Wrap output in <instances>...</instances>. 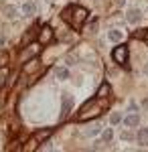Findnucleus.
Masks as SVG:
<instances>
[{"instance_id": "nucleus-10", "label": "nucleus", "mask_w": 148, "mask_h": 152, "mask_svg": "<svg viewBox=\"0 0 148 152\" xmlns=\"http://www.w3.org/2000/svg\"><path fill=\"white\" fill-rule=\"evenodd\" d=\"M138 142H140V144H144V146L148 144V130L146 128H142L140 132H138Z\"/></svg>"}, {"instance_id": "nucleus-15", "label": "nucleus", "mask_w": 148, "mask_h": 152, "mask_svg": "<svg viewBox=\"0 0 148 152\" xmlns=\"http://www.w3.org/2000/svg\"><path fill=\"white\" fill-rule=\"evenodd\" d=\"M6 77H8V69H6V65H4V67H0V85H4Z\"/></svg>"}, {"instance_id": "nucleus-19", "label": "nucleus", "mask_w": 148, "mask_h": 152, "mask_svg": "<svg viewBox=\"0 0 148 152\" xmlns=\"http://www.w3.org/2000/svg\"><path fill=\"white\" fill-rule=\"evenodd\" d=\"M134 39H146V31H138V33H134Z\"/></svg>"}, {"instance_id": "nucleus-22", "label": "nucleus", "mask_w": 148, "mask_h": 152, "mask_svg": "<svg viewBox=\"0 0 148 152\" xmlns=\"http://www.w3.org/2000/svg\"><path fill=\"white\" fill-rule=\"evenodd\" d=\"M4 43H6V39H4V37L0 35V47H2V45H4Z\"/></svg>"}, {"instance_id": "nucleus-8", "label": "nucleus", "mask_w": 148, "mask_h": 152, "mask_svg": "<svg viewBox=\"0 0 148 152\" xmlns=\"http://www.w3.org/2000/svg\"><path fill=\"white\" fill-rule=\"evenodd\" d=\"M23 12H24V14H29V16H31V14H34V12H37V4H34V2H24Z\"/></svg>"}, {"instance_id": "nucleus-25", "label": "nucleus", "mask_w": 148, "mask_h": 152, "mask_svg": "<svg viewBox=\"0 0 148 152\" xmlns=\"http://www.w3.org/2000/svg\"><path fill=\"white\" fill-rule=\"evenodd\" d=\"M146 43H148V31H146Z\"/></svg>"}, {"instance_id": "nucleus-12", "label": "nucleus", "mask_w": 148, "mask_h": 152, "mask_svg": "<svg viewBox=\"0 0 148 152\" xmlns=\"http://www.w3.org/2000/svg\"><path fill=\"white\" fill-rule=\"evenodd\" d=\"M108 94H110V85H108V83H103L102 87L97 89V97H108Z\"/></svg>"}, {"instance_id": "nucleus-24", "label": "nucleus", "mask_w": 148, "mask_h": 152, "mask_svg": "<svg viewBox=\"0 0 148 152\" xmlns=\"http://www.w3.org/2000/svg\"><path fill=\"white\" fill-rule=\"evenodd\" d=\"M144 73H146V75H148V65H146V67H144Z\"/></svg>"}, {"instance_id": "nucleus-1", "label": "nucleus", "mask_w": 148, "mask_h": 152, "mask_svg": "<svg viewBox=\"0 0 148 152\" xmlns=\"http://www.w3.org/2000/svg\"><path fill=\"white\" fill-rule=\"evenodd\" d=\"M61 18H65L67 23H71L73 28H79L81 24L87 20V10L81 6H67L65 10L61 12Z\"/></svg>"}, {"instance_id": "nucleus-5", "label": "nucleus", "mask_w": 148, "mask_h": 152, "mask_svg": "<svg viewBox=\"0 0 148 152\" xmlns=\"http://www.w3.org/2000/svg\"><path fill=\"white\" fill-rule=\"evenodd\" d=\"M128 23L130 24H136V23H140V18H142V14H140V10L138 8H132V10H128Z\"/></svg>"}, {"instance_id": "nucleus-18", "label": "nucleus", "mask_w": 148, "mask_h": 152, "mask_svg": "<svg viewBox=\"0 0 148 152\" xmlns=\"http://www.w3.org/2000/svg\"><path fill=\"white\" fill-rule=\"evenodd\" d=\"M8 61V53H0V67H4Z\"/></svg>"}, {"instance_id": "nucleus-11", "label": "nucleus", "mask_w": 148, "mask_h": 152, "mask_svg": "<svg viewBox=\"0 0 148 152\" xmlns=\"http://www.w3.org/2000/svg\"><path fill=\"white\" fill-rule=\"evenodd\" d=\"M49 136H51V130H41V132H37V134H34V140H37V142H43L45 138H49Z\"/></svg>"}, {"instance_id": "nucleus-7", "label": "nucleus", "mask_w": 148, "mask_h": 152, "mask_svg": "<svg viewBox=\"0 0 148 152\" xmlns=\"http://www.w3.org/2000/svg\"><path fill=\"white\" fill-rule=\"evenodd\" d=\"M108 39H110L112 43H120V41H122V33H120L118 28H112V31L108 33Z\"/></svg>"}, {"instance_id": "nucleus-21", "label": "nucleus", "mask_w": 148, "mask_h": 152, "mask_svg": "<svg viewBox=\"0 0 148 152\" xmlns=\"http://www.w3.org/2000/svg\"><path fill=\"white\" fill-rule=\"evenodd\" d=\"M130 138H132V132H128V130L122 132V140H130Z\"/></svg>"}, {"instance_id": "nucleus-16", "label": "nucleus", "mask_w": 148, "mask_h": 152, "mask_svg": "<svg viewBox=\"0 0 148 152\" xmlns=\"http://www.w3.org/2000/svg\"><path fill=\"white\" fill-rule=\"evenodd\" d=\"M102 138H103V142H110L112 138H114V132L108 128V130H103V134H102Z\"/></svg>"}, {"instance_id": "nucleus-4", "label": "nucleus", "mask_w": 148, "mask_h": 152, "mask_svg": "<svg viewBox=\"0 0 148 152\" xmlns=\"http://www.w3.org/2000/svg\"><path fill=\"white\" fill-rule=\"evenodd\" d=\"M71 105H73V97H71L69 94H63V104H61V116H63V118L69 114Z\"/></svg>"}, {"instance_id": "nucleus-17", "label": "nucleus", "mask_w": 148, "mask_h": 152, "mask_svg": "<svg viewBox=\"0 0 148 152\" xmlns=\"http://www.w3.org/2000/svg\"><path fill=\"white\" fill-rule=\"evenodd\" d=\"M95 134H100V126H93V128H89L85 132V136H95Z\"/></svg>"}, {"instance_id": "nucleus-9", "label": "nucleus", "mask_w": 148, "mask_h": 152, "mask_svg": "<svg viewBox=\"0 0 148 152\" xmlns=\"http://www.w3.org/2000/svg\"><path fill=\"white\" fill-rule=\"evenodd\" d=\"M55 75H57V79H61V81L69 79V71L65 69V67H57V69H55Z\"/></svg>"}, {"instance_id": "nucleus-3", "label": "nucleus", "mask_w": 148, "mask_h": 152, "mask_svg": "<svg viewBox=\"0 0 148 152\" xmlns=\"http://www.w3.org/2000/svg\"><path fill=\"white\" fill-rule=\"evenodd\" d=\"M53 39H55V35H53V28H51V26H43V28L39 31V43L45 45V43H51Z\"/></svg>"}, {"instance_id": "nucleus-6", "label": "nucleus", "mask_w": 148, "mask_h": 152, "mask_svg": "<svg viewBox=\"0 0 148 152\" xmlns=\"http://www.w3.org/2000/svg\"><path fill=\"white\" fill-rule=\"evenodd\" d=\"M124 124L128 126V128H136L138 124H140V118H138L136 114H132V116H128V118L124 120Z\"/></svg>"}, {"instance_id": "nucleus-13", "label": "nucleus", "mask_w": 148, "mask_h": 152, "mask_svg": "<svg viewBox=\"0 0 148 152\" xmlns=\"http://www.w3.org/2000/svg\"><path fill=\"white\" fill-rule=\"evenodd\" d=\"M4 10H6V18H10V20L18 16V12H16V8H12V6H6Z\"/></svg>"}, {"instance_id": "nucleus-20", "label": "nucleus", "mask_w": 148, "mask_h": 152, "mask_svg": "<svg viewBox=\"0 0 148 152\" xmlns=\"http://www.w3.org/2000/svg\"><path fill=\"white\" fill-rule=\"evenodd\" d=\"M120 120H122V116H120V114H112V124H118Z\"/></svg>"}, {"instance_id": "nucleus-23", "label": "nucleus", "mask_w": 148, "mask_h": 152, "mask_svg": "<svg viewBox=\"0 0 148 152\" xmlns=\"http://www.w3.org/2000/svg\"><path fill=\"white\" fill-rule=\"evenodd\" d=\"M142 105H144V107L148 110V99H144V102H142Z\"/></svg>"}, {"instance_id": "nucleus-2", "label": "nucleus", "mask_w": 148, "mask_h": 152, "mask_svg": "<svg viewBox=\"0 0 148 152\" xmlns=\"http://www.w3.org/2000/svg\"><path fill=\"white\" fill-rule=\"evenodd\" d=\"M112 59H114L118 65H126L128 63V47L126 45H118L112 51Z\"/></svg>"}, {"instance_id": "nucleus-14", "label": "nucleus", "mask_w": 148, "mask_h": 152, "mask_svg": "<svg viewBox=\"0 0 148 152\" xmlns=\"http://www.w3.org/2000/svg\"><path fill=\"white\" fill-rule=\"evenodd\" d=\"M37 53H39V47H37V45H33V49H26V51L23 53V59L31 57V55H37Z\"/></svg>"}]
</instances>
